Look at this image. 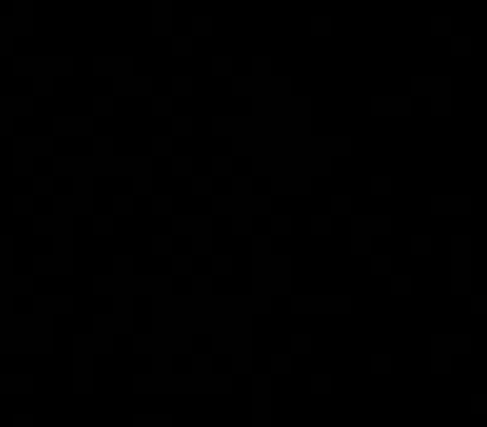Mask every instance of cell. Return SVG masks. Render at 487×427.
Wrapping results in <instances>:
<instances>
[{"instance_id":"cell-1","label":"cell","mask_w":487,"mask_h":427,"mask_svg":"<svg viewBox=\"0 0 487 427\" xmlns=\"http://www.w3.org/2000/svg\"><path fill=\"white\" fill-rule=\"evenodd\" d=\"M471 43L468 40H454V54H464V50H468Z\"/></svg>"}]
</instances>
